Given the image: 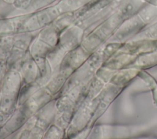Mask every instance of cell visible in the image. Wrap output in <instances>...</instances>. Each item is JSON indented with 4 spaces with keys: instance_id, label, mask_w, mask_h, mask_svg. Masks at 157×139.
I'll use <instances>...</instances> for the list:
<instances>
[{
    "instance_id": "obj_1",
    "label": "cell",
    "mask_w": 157,
    "mask_h": 139,
    "mask_svg": "<svg viewBox=\"0 0 157 139\" xmlns=\"http://www.w3.org/2000/svg\"><path fill=\"white\" fill-rule=\"evenodd\" d=\"M139 77L142 78L145 83L149 86L151 92L153 93V97L154 103L157 107V83L155 79L146 72H140L139 73Z\"/></svg>"
},
{
    "instance_id": "obj_2",
    "label": "cell",
    "mask_w": 157,
    "mask_h": 139,
    "mask_svg": "<svg viewBox=\"0 0 157 139\" xmlns=\"http://www.w3.org/2000/svg\"><path fill=\"white\" fill-rule=\"evenodd\" d=\"M145 35L150 37H157V23L150 27L145 32Z\"/></svg>"
},
{
    "instance_id": "obj_3",
    "label": "cell",
    "mask_w": 157,
    "mask_h": 139,
    "mask_svg": "<svg viewBox=\"0 0 157 139\" xmlns=\"http://www.w3.org/2000/svg\"><path fill=\"white\" fill-rule=\"evenodd\" d=\"M151 4H153V5H155L157 7V0H151Z\"/></svg>"
},
{
    "instance_id": "obj_4",
    "label": "cell",
    "mask_w": 157,
    "mask_h": 139,
    "mask_svg": "<svg viewBox=\"0 0 157 139\" xmlns=\"http://www.w3.org/2000/svg\"><path fill=\"white\" fill-rule=\"evenodd\" d=\"M7 1H15V0H7Z\"/></svg>"
}]
</instances>
